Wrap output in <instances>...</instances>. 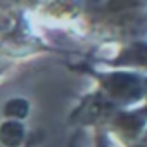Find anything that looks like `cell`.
<instances>
[{
  "mask_svg": "<svg viewBox=\"0 0 147 147\" xmlns=\"http://www.w3.org/2000/svg\"><path fill=\"white\" fill-rule=\"evenodd\" d=\"M0 140L9 147H18L23 140V126L21 123H5L0 128Z\"/></svg>",
  "mask_w": 147,
  "mask_h": 147,
  "instance_id": "cell-1",
  "label": "cell"
},
{
  "mask_svg": "<svg viewBox=\"0 0 147 147\" xmlns=\"http://www.w3.org/2000/svg\"><path fill=\"white\" fill-rule=\"evenodd\" d=\"M5 114L18 116V118L26 116L28 114V104H26V100H23V99H12L5 106Z\"/></svg>",
  "mask_w": 147,
  "mask_h": 147,
  "instance_id": "cell-2",
  "label": "cell"
}]
</instances>
